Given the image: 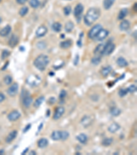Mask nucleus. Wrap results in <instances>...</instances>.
Segmentation results:
<instances>
[{"mask_svg": "<svg viewBox=\"0 0 137 155\" xmlns=\"http://www.w3.org/2000/svg\"><path fill=\"white\" fill-rule=\"evenodd\" d=\"M115 2V0H104V2H103L104 8L106 10L110 9Z\"/></svg>", "mask_w": 137, "mask_h": 155, "instance_id": "nucleus-21", "label": "nucleus"}, {"mask_svg": "<svg viewBox=\"0 0 137 155\" xmlns=\"http://www.w3.org/2000/svg\"><path fill=\"white\" fill-rule=\"evenodd\" d=\"M1 22H2V18L0 17V23H1Z\"/></svg>", "mask_w": 137, "mask_h": 155, "instance_id": "nucleus-52", "label": "nucleus"}, {"mask_svg": "<svg viewBox=\"0 0 137 155\" xmlns=\"http://www.w3.org/2000/svg\"><path fill=\"white\" fill-rule=\"evenodd\" d=\"M79 56H78V55H76V58L74 59V62H73V64H75L76 66L77 65V64H78V61H79Z\"/></svg>", "mask_w": 137, "mask_h": 155, "instance_id": "nucleus-45", "label": "nucleus"}, {"mask_svg": "<svg viewBox=\"0 0 137 155\" xmlns=\"http://www.w3.org/2000/svg\"><path fill=\"white\" fill-rule=\"evenodd\" d=\"M44 101H45V97L42 96V97H38V98L36 100L35 103H34V107H36V108L39 107V106L43 103Z\"/></svg>", "mask_w": 137, "mask_h": 155, "instance_id": "nucleus-32", "label": "nucleus"}, {"mask_svg": "<svg viewBox=\"0 0 137 155\" xmlns=\"http://www.w3.org/2000/svg\"><path fill=\"white\" fill-rule=\"evenodd\" d=\"M33 101L32 97H30V96H25L23 99V104L25 106V108H29L30 105L32 104Z\"/></svg>", "mask_w": 137, "mask_h": 155, "instance_id": "nucleus-17", "label": "nucleus"}, {"mask_svg": "<svg viewBox=\"0 0 137 155\" xmlns=\"http://www.w3.org/2000/svg\"><path fill=\"white\" fill-rule=\"evenodd\" d=\"M115 49V45L112 42H108L106 44H105L103 55H106V56L110 55L113 53Z\"/></svg>", "mask_w": 137, "mask_h": 155, "instance_id": "nucleus-5", "label": "nucleus"}, {"mask_svg": "<svg viewBox=\"0 0 137 155\" xmlns=\"http://www.w3.org/2000/svg\"><path fill=\"white\" fill-rule=\"evenodd\" d=\"M62 140H67L69 137V134L67 131H60Z\"/></svg>", "mask_w": 137, "mask_h": 155, "instance_id": "nucleus-39", "label": "nucleus"}, {"mask_svg": "<svg viewBox=\"0 0 137 155\" xmlns=\"http://www.w3.org/2000/svg\"><path fill=\"white\" fill-rule=\"evenodd\" d=\"M112 142H113V139H112V138H110V137H109V138H105V139L102 141L101 144L104 146H109L112 144Z\"/></svg>", "mask_w": 137, "mask_h": 155, "instance_id": "nucleus-31", "label": "nucleus"}, {"mask_svg": "<svg viewBox=\"0 0 137 155\" xmlns=\"http://www.w3.org/2000/svg\"><path fill=\"white\" fill-rule=\"evenodd\" d=\"M11 32V27L10 26H5V27L3 28L1 30H0V36L2 37H6Z\"/></svg>", "mask_w": 137, "mask_h": 155, "instance_id": "nucleus-18", "label": "nucleus"}, {"mask_svg": "<svg viewBox=\"0 0 137 155\" xmlns=\"http://www.w3.org/2000/svg\"><path fill=\"white\" fill-rule=\"evenodd\" d=\"M117 64H118V66H120L121 68L123 67H127L128 66V63L126 61L125 59H124L123 57H119L117 60Z\"/></svg>", "mask_w": 137, "mask_h": 155, "instance_id": "nucleus-20", "label": "nucleus"}, {"mask_svg": "<svg viewBox=\"0 0 137 155\" xmlns=\"http://www.w3.org/2000/svg\"><path fill=\"white\" fill-rule=\"evenodd\" d=\"M27 1V0H16V2H17L19 4H21V5H23V4H24L25 3H26Z\"/></svg>", "mask_w": 137, "mask_h": 155, "instance_id": "nucleus-46", "label": "nucleus"}, {"mask_svg": "<svg viewBox=\"0 0 137 155\" xmlns=\"http://www.w3.org/2000/svg\"><path fill=\"white\" fill-rule=\"evenodd\" d=\"M48 145V140L45 138H42L38 141V146L40 148H44Z\"/></svg>", "mask_w": 137, "mask_h": 155, "instance_id": "nucleus-24", "label": "nucleus"}, {"mask_svg": "<svg viewBox=\"0 0 137 155\" xmlns=\"http://www.w3.org/2000/svg\"><path fill=\"white\" fill-rule=\"evenodd\" d=\"M30 5L33 8H37L40 6L39 0H30Z\"/></svg>", "mask_w": 137, "mask_h": 155, "instance_id": "nucleus-34", "label": "nucleus"}, {"mask_svg": "<svg viewBox=\"0 0 137 155\" xmlns=\"http://www.w3.org/2000/svg\"><path fill=\"white\" fill-rule=\"evenodd\" d=\"M74 28V24L72 22H68L66 23L65 26V31L67 33H71Z\"/></svg>", "mask_w": 137, "mask_h": 155, "instance_id": "nucleus-26", "label": "nucleus"}, {"mask_svg": "<svg viewBox=\"0 0 137 155\" xmlns=\"http://www.w3.org/2000/svg\"><path fill=\"white\" fill-rule=\"evenodd\" d=\"M8 64H9V62H7V63L5 64V66H4V68H2V70H5V68H6V67H7V66L8 65Z\"/></svg>", "mask_w": 137, "mask_h": 155, "instance_id": "nucleus-48", "label": "nucleus"}, {"mask_svg": "<svg viewBox=\"0 0 137 155\" xmlns=\"http://www.w3.org/2000/svg\"><path fill=\"white\" fill-rule=\"evenodd\" d=\"M71 45H72V41L71 40H65L60 43V47L64 49H67V48H70Z\"/></svg>", "mask_w": 137, "mask_h": 155, "instance_id": "nucleus-27", "label": "nucleus"}, {"mask_svg": "<svg viewBox=\"0 0 137 155\" xmlns=\"http://www.w3.org/2000/svg\"><path fill=\"white\" fill-rule=\"evenodd\" d=\"M128 11L127 8H123L120 11L119 15H118V19L119 20H121V19H123L125 18V17H126V15H128Z\"/></svg>", "mask_w": 137, "mask_h": 155, "instance_id": "nucleus-28", "label": "nucleus"}, {"mask_svg": "<svg viewBox=\"0 0 137 155\" xmlns=\"http://www.w3.org/2000/svg\"><path fill=\"white\" fill-rule=\"evenodd\" d=\"M31 128V124H27V126H26V127H25V128H24V133H25V132H27L28 130H29Z\"/></svg>", "mask_w": 137, "mask_h": 155, "instance_id": "nucleus-44", "label": "nucleus"}, {"mask_svg": "<svg viewBox=\"0 0 137 155\" xmlns=\"http://www.w3.org/2000/svg\"><path fill=\"white\" fill-rule=\"evenodd\" d=\"M111 71H112V68L110 67V66H106V67L103 68L102 70H101V73L103 77H106L111 73Z\"/></svg>", "mask_w": 137, "mask_h": 155, "instance_id": "nucleus-22", "label": "nucleus"}, {"mask_svg": "<svg viewBox=\"0 0 137 155\" xmlns=\"http://www.w3.org/2000/svg\"><path fill=\"white\" fill-rule=\"evenodd\" d=\"M119 129H120V126L117 123H113L108 127V131L110 133H115Z\"/></svg>", "mask_w": 137, "mask_h": 155, "instance_id": "nucleus-19", "label": "nucleus"}, {"mask_svg": "<svg viewBox=\"0 0 137 155\" xmlns=\"http://www.w3.org/2000/svg\"><path fill=\"white\" fill-rule=\"evenodd\" d=\"M104 44H99L96 48L95 49V51L94 53L95 54L96 56H99V57H101V55H103V53H104Z\"/></svg>", "mask_w": 137, "mask_h": 155, "instance_id": "nucleus-13", "label": "nucleus"}, {"mask_svg": "<svg viewBox=\"0 0 137 155\" xmlns=\"http://www.w3.org/2000/svg\"><path fill=\"white\" fill-rule=\"evenodd\" d=\"M52 139L54 141H58L61 139V134L60 131H54L52 134Z\"/></svg>", "mask_w": 137, "mask_h": 155, "instance_id": "nucleus-29", "label": "nucleus"}, {"mask_svg": "<svg viewBox=\"0 0 137 155\" xmlns=\"http://www.w3.org/2000/svg\"><path fill=\"white\" fill-rule=\"evenodd\" d=\"M110 114L114 117H118L121 114V110L119 109L118 108H116V107H114L110 110Z\"/></svg>", "mask_w": 137, "mask_h": 155, "instance_id": "nucleus-30", "label": "nucleus"}, {"mask_svg": "<svg viewBox=\"0 0 137 155\" xmlns=\"http://www.w3.org/2000/svg\"><path fill=\"white\" fill-rule=\"evenodd\" d=\"M66 96H67V92L65 91V90H61V92H60V93L59 98L60 99H64Z\"/></svg>", "mask_w": 137, "mask_h": 155, "instance_id": "nucleus-42", "label": "nucleus"}, {"mask_svg": "<svg viewBox=\"0 0 137 155\" xmlns=\"http://www.w3.org/2000/svg\"><path fill=\"white\" fill-rule=\"evenodd\" d=\"M28 11H29V9H28V8L27 6H23V7L19 10V15L21 17H24L25 15H27V13H28Z\"/></svg>", "mask_w": 137, "mask_h": 155, "instance_id": "nucleus-33", "label": "nucleus"}, {"mask_svg": "<svg viewBox=\"0 0 137 155\" xmlns=\"http://www.w3.org/2000/svg\"><path fill=\"white\" fill-rule=\"evenodd\" d=\"M130 28V23L128 20H123L121 22L119 25V28L122 31L128 30Z\"/></svg>", "mask_w": 137, "mask_h": 155, "instance_id": "nucleus-16", "label": "nucleus"}, {"mask_svg": "<svg viewBox=\"0 0 137 155\" xmlns=\"http://www.w3.org/2000/svg\"><path fill=\"white\" fill-rule=\"evenodd\" d=\"M19 43V37L16 35H13L11 37L8 42V44L11 48H14Z\"/></svg>", "mask_w": 137, "mask_h": 155, "instance_id": "nucleus-14", "label": "nucleus"}, {"mask_svg": "<svg viewBox=\"0 0 137 155\" xmlns=\"http://www.w3.org/2000/svg\"><path fill=\"white\" fill-rule=\"evenodd\" d=\"M30 154L34 155V154H36V152H34V151H31L30 152Z\"/></svg>", "mask_w": 137, "mask_h": 155, "instance_id": "nucleus-49", "label": "nucleus"}, {"mask_svg": "<svg viewBox=\"0 0 137 155\" xmlns=\"http://www.w3.org/2000/svg\"><path fill=\"white\" fill-rule=\"evenodd\" d=\"M2 0H0V3H1V2H2Z\"/></svg>", "mask_w": 137, "mask_h": 155, "instance_id": "nucleus-53", "label": "nucleus"}, {"mask_svg": "<svg viewBox=\"0 0 137 155\" xmlns=\"http://www.w3.org/2000/svg\"><path fill=\"white\" fill-rule=\"evenodd\" d=\"M4 81L5 85H10L13 82V78L10 75H6L4 79Z\"/></svg>", "mask_w": 137, "mask_h": 155, "instance_id": "nucleus-35", "label": "nucleus"}, {"mask_svg": "<svg viewBox=\"0 0 137 155\" xmlns=\"http://www.w3.org/2000/svg\"><path fill=\"white\" fill-rule=\"evenodd\" d=\"M128 93V88H121L119 90V95L121 97H124Z\"/></svg>", "mask_w": 137, "mask_h": 155, "instance_id": "nucleus-37", "label": "nucleus"}, {"mask_svg": "<svg viewBox=\"0 0 137 155\" xmlns=\"http://www.w3.org/2000/svg\"><path fill=\"white\" fill-rule=\"evenodd\" d=\"M47 33V28L45 26H41L38 28L36 31V36L37 37H44Z\"/></svg>", "mask_w": 137, "mask_h": 155, "instance_id": "nucleus-12", "label": "nucleus"}, {"mask_svg": "<svg viewBox=\"0 0 137 155\" xmlns=\"http://www.w3.org/2000/svg\"><path fill=\"white\" fill-rule=\"evenodd\" d=\"M26 82L30 86H37L41 82V79L38 75H31L27 78Z\"/></svg>", "mask_w": 137, "mask_h": 155, "instance_id": "nucleus-3", "label": "nucleus"}, {"mask_svg": "<svg viewBox=\"0 0 137 155\" xmlns=\"http://www.w3.org/2000/svg\"><path fill=\"white\" fill-rule=\"evenodd\" d=\"M93 121V119H92V117L87 115V116H84V117L82 119L81 124L84 127V128H87V127H88V126H90V124L92 123Z\"/></svg>", "mask_w": 137, "mask_h": 155, "instance_id": "nucleus-11", "label": "nucleus"}, {"mask_svg": "<svg viewBox=\"0 0 137 155\" xmlns=\"http://www.w3.org/2000/svg\"><path fill=\"white\" fill-rule=\"evenodd\" d=\"M19 90V85L17 83H14L7 90L8 94L10 97H14L17 94Z\"/></svg>", "mask_w": 137, "mask_h": 155, "instance_id": "nucleus-6", "label": "nucleus"}, {"mask_svg": "<svg viewBox=\"0 0 137 155\" xmlns=\"http://www.w3.org/2000/svg\"><path fill=\"white\" fill-rule=\"evenodd\" d=\"M108 34H109V32H108L107 30L101 29V30L98 33V34L97 35V36L95 37V39L97 41H99V42L104 40V39H105L108 37Z\"/></svg>", "mask_w": 137, "mask_h": 155, "instance_id": "nucleus-7", "label": "nucleus"}, {"mask_svg": "<svg viewBox=\"0 0 137 155\" xmlns=\"http://www.w3.org/2000/svg\"><path fill=\"white\" fill-rule=\"evenodd\" d=\"M21 117V113L17 110H13L11 112H10L8 115V119L10 121H15L18 119H19Z\"/></svg>", "mask_w": 137, "mask_h": 155, "instance_id": "nucleus-9", "label": "nucleus"}, {"mask_svg": "<svg viewBox=\"0 0 137 155\" xmlns=\"http://www.w3.org/2000/svg\"><path fill=\"white\" fill-rule=\"evenodd\" d=\"M101 29H102V26L100 24H97L95 26H94L88 32V37L92 39H95V37Z\"/></svg>", "mask_w": 137, "mask_h": 155, "instance_id": "nucleus-4", "label": "nucleus"}, {"mask_svg": "<svg viewBox=\"0 0 137 155\" xmlns=\"http://www.w3.org/2000/svg\"><path fill=\"white\" fill-rule=\"evenodd\" d=\"M2 153H4V151H3V150H1V151H0V154Z\"/></svg>", "mask_w": 137, "mask_h": 155, "instance_id": "nucleus-51", "label": "nucleus"}, {"mask_svg": "<svg viewBox=\"0 0 137 155\" xmlns=\"http://www.w3.org/2000/svg\"><path fill=\"white\" fill-rule=\"evenodd\" d=\"M49 63V59L48 56L45 55H40L35 59L34 65L40 71H43L48 66Z\"/></svg>", "mask_w": 137, "mask_h": 155, "instance_id": "nucleus-2", "label": "nucleus"}, {"mask_svg": "<svg viewBox=\"0 0 137 155\" xmlns=\"http://www.w3.org/2000/svg\"><path fill=\"white\" fill-rule=\"evenodd\" d=\"M17 136V131L16 130H13L12 132H10L9 133V135H8L7 137H6V139H5V141L6 143H10L12 142L14 139H15Z\"/></svg>", "mask_w": 137, "mask_h": 155, "instance_id": "nucleus-15", "label": "nucleus"}, {"mask_svg": "<svg viewBox=\"0 0 137 155\" xmlns=\"http://www.w3.org/2000/svg\"><path fill=\"white\" fill-rule=\"evenodd\" d=\"M77 139L79 143H81L82 144H85L87 142L88 138H87V135H85L84 134H79V135L77 136Z\"/></svg>", "mask_w": 137, "mask_h": 155, "instance_id": "nucleus-23", "label": "nucleus"}, {"mask_svg": "<svg viewBox=\"0 0 137 155\" xmlns=\"http://www.w3.org/2000/svg\"><path fill=\"white\" fill-rule=\"evenodd\" d=\"M127 88H128V92L130 93H133L136 91V86H134V85H131V86H130Z\"/></svg>", "mask_w": 137, "mask_h": 155, "instance_id": "nucleus-41", "label": "nucleus"}, {"mask_svg": "<svg viewBox=\"0 0 137 155\" xmlns=\"http://www.w3.org/2000/svg\"><path fill=\"white\" fill-rule=\"evenodd\" d=\"M64 113H65V108L63 107H62V106H60V107L56 108L55 112H54L53 119L54 120H58L62 116Z\"/></svg>", "mask_w": 137, "mask_h": 155, "instance_id": "nucleus-8", "label": "nucleus"}, {"mask_svg": "<svg viewBox=\"0 0 137 155\" xmlns=\"http://www.w3.org/2000/svg\"><path fill=\"white\" fill-rule=\"evenodd\" d=\"M62 24L59 23V22H54V24H52V28L56 33L60 32L62 30Z\"/></svg>", "mask_w": 137, "mask_h": 155, "instance_id": "nucleus-25", "label": "nucleus"}, {"mask_svg": "<svg viewBox=\"0 0 137 155\" xmlns=\"http://www.w3.org/2000/svg\"><path fill=\"white\" fill-rule=\"evenodd\" d=\"M4 99H5V95L3 93L0 92V103L4 101Z\"/></svg>", "mask_w": 137, "mask_h": 155, "instance_id": "nucleus-47", "label": "nucleus"}, {"mask_svg": "<svg viewBox=\"0 0 137 155\" xmlns=\"http://www.w3.org/2000/svg\"><path fill=\"white\" fill-rule=\"evenodd\" d=\"M84 11V6L82 4H78L76 5V6L74 8L73 14L74 16L76 17V18L80 17L81 15L82 14Z\"/></svg>", "mask_w": 137, "mask_h": 155, "instance_id": "nucleus-10", "label": "nucleus"}, {"mask_svg": "<svg viewBox=\"0 0 137 155\" xmlns=\"http://www.w3.org/2000/svg\"><path fill=\"white\" fill-rule=\"evenodd\" d=\"M91 62H92V64H94V65H98V64L101 62V57L96 56L95 55V57H94L92 59Z\"/></svg>", "mask_w": 137, "mask_h": 155, "instance_id": "nucleus-36", "label": "nucleus"}, {"mask_svg": "<svg viewBox=\"0 0 137 155\" xmlns=\"http://www.w3.org/2000/svg\"><path fill=\"white\" fill-rule=\"evenodd\" d=\"M63 12L64 14H65L66 16H68V15H70L71 12V7L70 6H65V7L64 8Z\"/></svg>", "mask_w": 137, "mask_h": 155, "instance_id": "nucleus-38", "label": "nucleus"}, {"mask_svg": "<svg viewBox=\"0 0 137 155\" xmlns=\"http://www.w3.org/2000/svg\"><path fill=\"white\" fill-rule=\"evenodd\" d=\"M27 150H28V148H26V150H24V151L23 152H22V153H21V154H24L26 153V152H27Z\"/></svg>", "mask_w": 137, "mask_h": 155, "instance_id": "nucleus-50", "label": "nucleus"}, {"mask_svg": "<svg viewBox=\"0 0 137 155\" xmlns=\"http://www.w3.org/2000/svg\"><path fill=\"white\" fill-rule=\"evenodd\" d=\"M45 44V42H38V44H37V47L39 48V49H43V48H45V47H46V45H44L43 46V44Z\"/></svg>", "mask_w": 137, "mask_h": 155, "instance_id": "nucleus-43", "label": "nucleus"}, {"mask_svg": "<svg viewBox=\"0 0 137 155\" xmlns=\"http://www.w3.org/2000/svg\"><path fill=\"white\" fill-rule=\"evenodd\" d=\"M99 16H100L99 10L95 8H91L87 11V14L84 18V24L87 26H90L94 22L98 20Z\"/></svg>", "mask_w": 137, "mask_h": 155, "instance_id": "nucleus-1", "label": "nucleus"}, {"mask_svg": "<svg viewBox=\"0 0 137 155\" xmlns=\"http://www.w3.org/2000/svg\"><path fill=\"white\" fill-rule=\"evenodd\" d=\"M10 55V52L7 50H4V51L2 52V59H5L7 58L8 56Z\"/></svg>", "mask_w": 137, "mask_h": 155, "instance_id": "nucleus-40", "label": "nucleus"}]
</instances>
